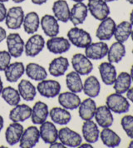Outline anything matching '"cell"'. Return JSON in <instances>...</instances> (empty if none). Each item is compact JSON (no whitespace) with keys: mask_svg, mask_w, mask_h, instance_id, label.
<instances>
[{"mask_svg":"<svg viewBox=\"0 0 133 148\" xmlns=\"http://www.w3.org/2000/svg\"><path fill=\"white\" fill-rule=\"evenodd\" d=\"M106 106L112 112L117 114H123L128 112L130 109V103L128 99L122 94L112 93L106 99Z\"/></svg>","mask_w":133,"mask_h":148,"instance_id":"obj_1","label":"cell"},{"mask_svg":"<svg viewBox=\"0 0 133 148\" xmlns=\"http://www.w3.org/2000/svg\"><path fill=\"white\" fill-rule=\"evenodd\" d=\"M67 38L73 45L79 48H85L92 42L90 34L77 27H72L67 32Z\"/></svg>","mask_w":133,"mask_h":148,"instance_id":"obj_2","label":"cell"},{"mask_svg":"<svg viewBox=\"0 0 133 148\" xmlns=\"http://www.w3.org/2000/svg\"><path fill=\"white\" fill-rule=\"evenodd\" d=\"M86 6L88 12H90L92 16L97 20L101 21L109 17L110 8L104 0H88Z\"/></svg>","mask_w":133,"mask_h":148,"instance_id":"obj_3","label":"cell"},{"mask_svg":"<svg viewBox=\"0 0 133 148\" xmlns=\"http://www.w3.org/2000/svg\"><path fill=\"white\" fill-rule=\"evenodd\" d=\"M58 140L66 147H78L82 141V138L79 133L65 127L58 131Z\"/></svg>","mask_w":133,"mask_h":148,"instance_id":"obj_4","label":"cell"},{"mask_svg":"<svg viewBox=\"0 0 133 148\" xmlns=\"http://www.w3.org/2000/svg\"><path fill=\"white\" fill-rule=\"evenodd\" d=\"M72 65L76 73L84 76L92 73L93 65L91 60L82 53L74 54L72 58Z\"/></svg>","mask_w":133,"mask_h":148,"instance_id":"obj_5","label":"cell"},{"mask_svg":"<svg viewBox=\"0 0 133 148\" xmlns=\"http://www.w3.org/2000/svg\"><path fill=\"white\" fill-rule=\"evenodd\" d=\"M8 52L11 57L18 58L22 56L24 52V41L19 34H10L6 38Z\"/></svg>","mask_w":133,"mask_h":148,"instance_id":"obj_6","label":"cell"},{"mask_svg":"<svg viewBox=\"0 0 133 148\" xmlns=\"http://www.w3.org/2000/svg\"><path fill=\"white\" fill-rule=\"evenodd\" d=\"M45 47V40L40 34H33L27 41L24 46V52L27 57L34 58L38 56Z\"/></svg>","mask_w":133,"mask_h":148,"instance_id":"obj_7","label":"cell"},{"mask_svg":"<svg viewBox=\"0 0 133 148\" xmlns=\"http://www.w3.org/2000/svg\"><path fill=\"white\" fill-rule=\"evenodd\" d=\"M37 90L42 97L46 98H54L58 96L61 91V85L55 80H43L37 86Z\"/></svg>","mask_w":133,"mask_h":148,"instance_id":"obj_8","label":"cell"},{"mask_svg":"<svg viewBox=\"0 0 133 148\" xmlns=\"http://www.w3.org/2000/svg\"><path fill=\"white\" fill-rule=\"evenodd\" d=\"M24 19V12L22 7L15 6L10 8L7 12L5 23L10 29H19L23 25Z\"/></svg>","mask_w":133,"mask_h":148,"instance_id":"obj_9","label":"cell"},{"mask_svg":"<svg viewBox=\"0 0 133 148\" xmlns=\"http://www.w3.org/2000/svg\"><path fill=\"white\" fill-rule=\"evenodd\" d=\"M39 129L35 126H31L26 128L19 141V147L21 148H33L39 141Z\"/></svg>","mask_w":133,"mask_h":148,"instance_id":"obj_10","label":"cell"},{"mask_svg":"<svg viewBox=\"0 0 133 148\" xmlns=\"http://www.w3.org/2000/svg\"><path fill=\"white\" fill-rule=\"evenodd\" d=\"M108 48L107 44L103 41L91 42L85 47V55L90 60H101L107 55Z\"/></svg>","mask_w":133,"mask_h":148,"instance_id":"obj_11","label":"cell"},{"mask_svg":"<svg viewBox=\"0 0 133 148\" xmlns=\"http://www.w3.org/2000/svg\"><path fill=\"white\" fill-rule=\"evenodd\" d=\"M116 26L117 24L115 21L110 17H107L105 19L101 20L96 32L97 38L101 41L110 40L114 35Z\"/></svg>","mask_w":133,"mask_h":148,"instance_id":"obj_12","label":"cell"},{"mask_svg":"<svg viewBox=\"0 0 133 148\" xmlns=\"http://www.w3.org/2000/svg\"><path fill=\"white\" fill-rule=\"evenodd\" d=\"M47 50L53 54H62L69 51L71 42L63 37H53L47 42Z\"/></svg>","mask_w":133,"mask_h":148,"instance_id":"obj_13","label":"cell"},{"mask_svg":"<svg viewBox=\"0 0 133 148\" xmlns=\"http://www.w3.org/2000/svg\"><path fill=\"white\" fill-rule=\"evenodd\" d=\"M88 14V8L83 2L76 3L70 10L69 20L72 22L74 26H78L82 24Z\"/></svg>","mask_w":133,"mask_h":148,"instance_id":"obj_14","label":"cell"},{"mask_svg":"<svg viewBox=\"0 0 133 148\" xmlns=\"http://www.w3.org/2000/svg\"><path fill=\"white\" fill-rule=\"evenodd\" d=\"M40 138L46 144H51L58 139V131L52 121H45L39 128Z\"/></svg>","mask_w":133,"mask_h":148,"instance_id":"obj_15","label":"cell"},{"mask_svg":"<svg viewBox=\"0 0 133 148\" xmlns=\"http://www.w3.org/2000/svg\"><path fill=\"white\" fill-rule=\"evenodd\" d=\"M43 31L47 37L53 38L59 34V24L57 18L51 14H45L40 20Z\"/></svg>","mask_w":133,"mask_h":148,"instance_id":"obj_16","label":"cell"},{"mask_svg":"<svg viewBox=\"0 0 133 148\" xmlns=\"http://www.w3.org/2000/svg\"><path fill=\"white\" fill-rule=\"evenodd\" d=\"M98 70L103 83L107 86L113 85L117 76L116 67H114L113 63L109 62H103L99 65Z\"/></svg>","mask_w":133,"mask_h":148,"instance_id":"obj_17","label":"cell"},{"mask_svg":"<svg viewBox=\"0 0 133 148\" xmlns=\"http://www.w3.org/2000/svg\"><path fill=\"white\" fill-rule=\"evenodd\" d=\"M82 132L84 140L88 143L93 144L97 142L99 139V128L97 123L92 120L84 121L82 127Z\"/></svg>","mask_w":133,"mask_h":148,"instance_id":"obj_18","label":"cell"},{"mask_svg":"<svg viewBox=\"0 0 133 148\" xmlns=\"http://www.w3.org/2000/svg\"><path fill=\"white\" fill-rule=\"evenodd\" d=\"M94 117L97 125L101 128L110 127L114 121L112 111L106 106H100L97 108Z\"/></svg>","mask_w":133,"mask_h":148,"instance_id":"obj_19","label":"cell"},{"mask_svg":"<svg viewBox=\"0 0 133 148\" xmlns=\"http://www.w3.org/2000/svg\"><path fill=\"white\" fill-rule=\"evenodd\" d=\"M49 115L48 107L43 101H37L32 108L31 120L35 125H41L47 121V118Z\"/></svg>","mask_w":133,"mask_h":148,"instance_id":"obj_20","label":"cell"},{"mask_svg":"<svg viewBox=\"0 0 133 148\" xmlns=\"http://www.w3.org/2000/svg\"><path fill=\"white\" fill-rule=\"evenodd\" d=\"M58 102L61 107L66 110H75L79 107L81 99L75 92H64L58 94Z\"/></svg>","mask_w":133,"mask_h":148,"instance_id":"obj_21","label":"cell"},{"mask_svg":"<svg viewBox=\"0 0 133 148\" xmlns=\"http://www.w3.org/2000/svg\"><path fill=\"white\" fill-rule=\"evenodd\" d=\"M32 108L26 104H18L9 112V119L13 122H23L31 117Z\"/></svg>","mask_w":133,"mask_h":148,"instance_id":"obj_22","label":"cell"},{"mask_svg":"<svg viewBox=\"0 0 133 148\" xmlns=\"http://www.w3.org/2000/svg\"><path fill=\"white\" fill-rule=\"evenodd\" d=\"M24 128L20 122H13L6 129L5 139L9 146H14L19 142Z\"/></svg>","mask_w":133,"mask_h":148,"instance_id":"obj_23","label":"cell"},{"mask_svg":"<svg viewBox=\"0 0 133 148\" xmlns=\"http://www.w3.org/2000/svg\"><path fill=\"white\" fill-rule=\"evenodd\" d=\"M53 16L57 18V20L66 23L69 21L70 17V8L66 0H57L53 3Z\"/></svg>","mask_w":133,"mask_h":148,"instance_id":"obj_24","label":"cell"},{"mask_svg":"<svg viewBox=\"0 0 133 148\" xmlns=\"http://www.w3.org/2000/svg\"><path fill=\"white\" fill-rule=\"evenodd\" d=\"M97 110L96 102L92 97H88L82 101H81L78 107V114L81 119L83 121L92 120Z\"/></svg>","mask_w":133,"mask_h":148,"instance_id":"obj_25","label":"cell"},{"mask_svg":"<svg viewBox=\"0 0 133 148\" xmlns=\"http://www.w3.org/2000/svg\"><path fill=\"white\" fill-rule=\"evenodd\" d=\"M3 72L7 81L9 82H16L25 73V67L23 62H15L10 63Z\"/></svg>","mask_w":133,"mask_h":148,"instance_id":"obj_26","label":"cell"},{"mask_svg":"<svg viewBox=\"0 0 133 148\" xmlns=\"http://www.w3.org/2000/svg\"><path fill=\"white\" fill-rule=\"evenodd\" d=\"M69 67V62L66 58L58 57L54 58L49 63L48 71L53 77H61L64 75Z\"/></svg>","mask_w":133,"mask_h":148,"instance_id":"obj_27","label":"cell"},{"mask_svg":"<svg viewBox=\"0 0 133 148\" xmlns=\"http://www.w3.org/2000/svg\"><path fill=\"white\" fill-rule=\"evenodd\" d=\"M49 116L53 122L61 126L68 124L72 119V115L68 110L59 107L52 108L49 112Z\"/></svg>","mask_w":133,"mask_h":148,"instance_id":"obj_28","label":"cell"},{"mask_svg":"<svg viewBox=\"0 0 133 148\" xmlns=\"http://www.w3.org/2000/svg\"><path fill=\"white\" fill-rule=\"evenodd\" d=\"M126 55V47L122 42H115L108 48L107 60L111 63H118Z\"/></svg>","mask_w":133,"mask_h":148,"instance_id":"obj_29","label":"cell"},{"mask_svg":"<svg viewBox=\"0 0 133 148\" xmlns=\"http://www.w3.org/2000/svg\"><path fill=\"white\" fill-rule=\"evenodd\" d=\"M25 73L32 80L38 82L43 81L47 77L46 69L35 62H31L27 65L25 67Z\"/></svg>","mask_w":133,"mask_h":148,"instance_id":"obj_30","label":"cell"},{"mask_svg":"<svg viewBox=\"0 0 133 148\" xmlns=\"http://www.w3.org/2000/svg\"><path fill=\"white\" fill-rule=\"evenodd\" d=\"M18 91L19 92L20 97L27 101L34 100L37 94V88L34 87L31 82L25 79H23L19 82Z\"/></svg>","mask_w":133,"mask_h":148,"instance_id":"obj_31","label":"cell"},{"mask_svg":"<svg viewBox=\"0 0 133 148\" xmlns=\"http://www.w3.org/2000/svg\"><path fill=\"white\" fill-rule=\"evenodd\" d=\"M100 138L102 143L107 147H117L121 144V137L116 133L113 130L109 127L103 128V130L100 132Z\"/></svg>","mask_w":133,"mask_h":148,"instance_id":"obj_32","label":"cell"},{"mask_svg":"<svg viewBox=\"0 0 133 148\" xmlns=\"http://www.w3.org/2000/svg\"><path fill=\"white\" fill-rule=\"evenodd\" d=\"M40 25V18L38 14L36 12H29L24 16V19L23 23V27L27 34H35Z\"/></svg>","mask_w":133,"mask_h":148,"instance_id":"obj_33","label":"cell"},{"mask_svg":"<svg viewBox=\"0 0 133 148\" xmlns=\"http://www.w3.org/2000/svg\"><path fill=\"white\" fill-rule=\"evenodd\" d=\"M132 31V25L128 21H122L116 26L114 32V38L117 42L124 43L131 37Z\"/></svg>","mask_w":133,"mask_h":148,"instance_id":"obj_34","label":"cell"},{"mask_svg":"<svg viewBox=\"0 0 133 148\" xmlns=\"http://www.w3.org/2000/svg\"><path fill=\"white\" fill-rule=\"evenodd\" d=\"M132 78L130 73L126 72H122L117 76V78L113 83V88L117 93L124 94L127 92V90L131 88L132 85Z\"/></svg>","mask_w":133,"mask_h":148,"instance_id":"obj_35","label":"cell"},{"mask_svg":"<svg viewBox=\"0 0 133 148\" xmlns=\"http://www.w3.org/2000/svg\"><path fill=\"white\" fill-rule=\"evenodd\" d=\"M82 91L89 97H97L101 91V85L98 79L95 76L88 77L83 83Z\"/></svg>","mask_w":133,"mask_h":148,"instance_id":"obj_36","label":"cell"},{"mask_svg":"<svg viewBox=\"0 0 133 148\" xmlns=\"http://www.w3.org/2000/svg\"><path fill=\"white\" fill-rule=\"evenodd\" d=\"M66 85L70 92L79 93L82 91L83 83L81 78V75L75 71L70 72L66 76Z\"/></svg>","mask_w":133,"mask_h":148,"instance_id":"obj_37","label":"cell"},{"mask_svg":"<svg viewBox=\"0 0 133 148\" xmlns=\"http://www.w3.org/2000/svg\"><path fill=\"white\" fill-rule=\"evenodd\" d=\"M1 96L3 97V99L6 101L7 103L12 107H14L18 104H19L20 102V97L19 92L17 89H15L13 87H6L3 88Z\"/></svg>","mask_w":133,"mask_h":148,"instance_id":"obj_38","label":"cell"},{"mask_svg":"<svg viewBox=\"0 0 133 148\" xmlns=\"http://www.w3.org/2000/svg\"><path fill=\"white\" fill-rule=\"evenodd\" d=\"M121 125L128 137L133 138V116L126 115L121 118Z\"/></svg>","mask_w":133,"mask_h":148,"instance_id":"obj_39","label":"cell"},{"mask_svg":"<svg viewBox=\"0 0 133 148\" xmlns=\"http://www.w3.org/2000/svg\"><path fill=\"white\" fill-rule=\"evenodd\" d=\"M11 55L8 51H0V72H3L11 63Z\"/></svg>","mask_w":133,"mask_h":148,"instance_id":"obj_40","label":"cell"},{"mask_svg":"<svg viewBox=\"0 0 133 148\" xmlns=\"http://www.w3.org/2000/svg\"><path fill=\"white\" fill-rule=\"evenodd\" d=\"M7 12H8V10H7L5 5H4V3L0 2V23L5 20Z\"/></svg>","mask_w":133,"mask_h":148,"instance_id":"obj_41","label":"cell"},{"mask_svg":"<svg viewBox=\"0 0 133 148\" xmlns=\"http://www.w3.org/2000/svg\"><path fill=\"white\" fill-rule=\"evenodd\" d=\"M7 38L6 30L3 27H0V42H2L3 40H5Z\"/></svg>","mask_w":133,"mask_h":148,"instance_id":"obj_42","label":"cell"},{"mask_svg":"<svg viewBox=\"0 0 133 148\" xmlns=\"http://www.w3.org/2000/svg\"><path fill=\"white\" fill-rule=\"evenodd\" d=\"M126 98L133 103V88H130L126 92Z\"/></svg>","mask_w":133,"mask_h":148,"instance_id":"obj_43","label":"cell"},{"mask_svg":"<svg viewBox=\"0 0 133 148\" xmlns=\"http://www.w3.org/2000/svg\"><path fill=\"white\" fill-rule=\"evenodd\" d=\"M50 145V147L51 148H63L66 147L61 141L60 142H57V141H54L53 143L49 144Z\"/></svg>","mask_w":133,"mask_h":148,"instance_id":"obj_44","label":"cell"},{"mask_svg":"<svg viewBox=\"0 0 133 148\" xmlns=\"http://www.w3.org/2000/svg\"><path fill=\"white\" fill-rule=\"evenodd\" d=\"M31 1L33 4H36V5H43L47 2V0H31Z\"/></svg>","mask_w":133,"mask_h":148,"instance_id":"obj_45","label":"cell"},{"mask_svg":"<svg viewBox=\"0 0 133 148\" xmlns=\"http://www.w3.org/2000/svg\"><path fill=\"white\" fill-rule=\"evenodd\" d=\"M3 125H4V120H3V117L0 115V132H1V131L3 130Z\"/></svg>","mask_w":133,"mask_h":148,"instance_id":"obj_46","label":"cell"},{"mask_svg":"<svg viewBox=\"0 0 133 148\" xmlns=\"http://www.w3.org/2000/svg\"><path fill=\"white\" fill-rule=\"evenodd\" d=\"M78 147L84 148V147H92V144H91V143L86 142V143H84V144H82V143H81V145H80Z\"/></svg>","mask_w":133,"mask_h":148,"instance_id":"obj_47","label":"cell"},{"mask_svg":"<svg viewBox=\"0 0 133 148\" xmlns=\"http://www.w3.org/2000/svg\"><path fill=\"white\" fill-rule=\"evenodd\" d=\"M130 23H131V24L132 25L133 27V9L132 10L131 14H130Z\"/></svg>","mask_w":133,"mask_h":148,"instance_id":"obj_48","label":"cell"},{"mask_svg":"<svg viewBox=\"0 0 133 148\" xmlns=\"http://www.w3.org/2000/svg\"><path fill=\"white\" fill-rule=\"evenodd\" d=\"M3 89V82H2V79H1V77H0V96H1V92Z\"/></svg>","mask_w":133,"mask_h":148,"instance_id":"obj_49","label":"cell"},{"mask_svg":"<svg viewBox=\"0 0 133 148\" xmlns=\"http://www.w3.org/2000/svg\"><path fill=\"white\" fill-rule=\"evenodd\" d=\"M130 76H131V78H132V81L133 82V64L132 67H131V72H130Z\"/></svg>","mask_w":133,"mask_h":148,"instance_id":"obj_50","label":"cell"},{"mask_svg":"<svg viewBox=\"0 0 133 148\" xmlns=\"http://www.w3.org/2000/svg\"><path fill=\"white\" fill-rule=\"evenodd\" d=\"M14 3H23V2H24L25 0H13Z\"/></svg>","mask_w":133,"mask_h":148,"instance_id":"obj_51","label":"cell"},{"mask_svg":"<svg viewBox=\"0 0 133 148\" xmlns=\"http://www.w3.org/2000/svg\"><path fill=\"white\" fill-rule=\"evenodd\" d=\"M128 147L133 148V138H132V140L130 141V143H129V145H128Z\"/></svg>","mask_w":133,"mask_h":148,"instance_id":"obj_52","label":"cell"},{"mask_svg":"<svg viewBox=\"0 0 133 148\" xmlns=\"http://www.w3.org/2000/svg\"><path fill=\"white\" fill-rule=\"evenodd\" d=\"M126 2H128L130 4H132V5H133V0H126Z\"/></svg>","mask_w":133,"mask_h":148,"instance_id":"obj_53","label":"cell"},{"mask_svg":"<svg viewBox=\"0 0 133 148\" xmlns=\"http://www.w3.org/2000/svg\"><path fill=\"white\" fill-rule=\"evenodd\" d=\"M73 2H75V3H79V2H83L84 0H72Z\"/></svg>","mask_w":133,"mask_h":148,"instance_id":"obj_54","label":"cell"},{"mask_svg":"<svg viewBox=\"0 0 133 148\" xmlns=\"http://www.w3.org/2000/svg\"><path fill=\"white\" fill-rule=\"evenodd\" d=\"M106 3H111V2H114V1H117V0H104Z\"/></svg>","mask_w":133,"mask_h":148,"instance_id":"obj_55","label":"cell"},{"mask_svg":"<svg viewBox=\"0 0 133 148\" xmlns=\"http://www.w3.org/2000/svg\"><path fill=\"white\" fill-rule=\"evenodd\" d=\"M131 38H132V40L133 41V30L132 31V34H131Z\"/></svg>","mask_w":133,"mask_h":148,"instance_id":"obj_56","label":"cell"},{"mask_svg":"<svg viewBox=\"0 0 133 148\" xmlns=\"http://www.w3.org/2000/svg\"><path fill=\"white\" fill-rule=\"evenodd\" d=\"M8 0H0V2H2V3H5V2H8Z\"/></svg>","mask_w":133,"mask_h":148,"instance_id":"obj_57","label":"cell"},{"mask_svg":"<svg viewBox=\"0 0 133 148\" xmlns=\"http://www.w3.org/2000/svg\"><path fill=\"white\" fill-rule=\"evenodd\" d=\"M132 54H133V49H132Z\"/></svg>","mask_w":133,"mask_h":148,"instance_id":"obj_58","label":"cell"}]
</instances>
